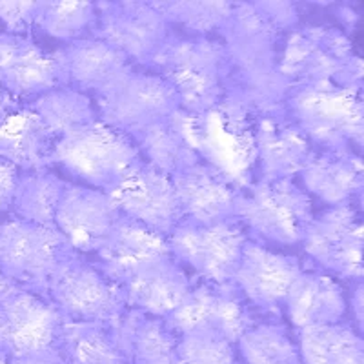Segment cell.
Returning <instances> with one entry per match:
<instances>
[{
    "instance_id": "obj_18",
    "label": "cell",
    "mask_w": 364,
    "mask_h": 364,
    "mask_svg": "<svg viewBox=\"0 0 364 364\" xmlns=\"http://www.w3.org/2000/svg\"><path fill=\"white\" fill-rule=\"evenodd\" d=\"M230 71H257L279 66V33L253 2L233 4L219 28Z\"/></svg>"
},
{
    "instance_id": "obj_20",
    "label": "cell",
    "mask_w": 364,
    "mask_h": 364,
    "mask_svg": "<svg viewBox=\"0 0 364 364\" xmlns=\"http://www.w3.org/2000/svg\"><path fill=\"white\" fill-rule=\"evenodd\" d=\"M53 57L60 73V86L86 93L91 99L133 66L113 46L95 37L68 42L53 51Z\"/></svg>"
},
{
    "instance_id": "obj_47",
    "label": "cell",
    "mask_w": 364,
    "mask_h": 364,
    "mask_svg": "<svg viewBox=\"0 0 364 364\" xmlns=\"http://www.w3.org/2000/svg\"><path fill=\"white\" fill-rule=\"evenodd\" d=\"M233 364H242V363H240V360H239V363H237V360H235V363H233Z\"/></svg>"
},
{
    "instance_id": "obj_15",
    "label": "cell",
    "mask_w": 364,
    "mask_h": 364,
    "mask_svg": "<svg viewBox=\"0 0 364 364\" xmlns=\"http://www.w3.org/2000/svg\"><path fill=\"white\" fill-rule=\"evenodd\" d=\"M64 323L48 299L18 288L0 301V352L17 357L57 348Z\"/></svg>"
},
{
    "instance_id": "obj_27",
    "label": "cell",
    "mask_w": 364,
    "mask_h": 364,
    "mask_svg": "<svg viewBox=\"0 0 364 364\" xmlns=\"http://www.w3.org/2000/svg\"><path fill=\"white\" fill-rule=\"evenodd\" d=\"M282 308L295 330H301L344 321L348 301L336 277L326 272L302 269L286 295Z\"/></svg>"
},
{
    "instance_id": "obj_29",
    "label": "cell",
    "mask_w": 364,
    "mask_h": 364,
    "mask_svg": "<svg viewBox=\"0 0 364 364\" xmlns=\"http://www.w3.org/2000/svg\"><path fill=\"white\" fill-rule=\"evenodd\" d=\"M57 350L66 364H132L128 346L115 323L66 321Z\"/></svg>"
},
{
    "instance_id": "obj_28",
    "label": "cell",
    "mask_w": 364,
    "mask_h": 364,
    "mask_svg": "<svg viewBox=\"0 0 364 364\" xmlns=\"http://www.w3.org/2000/svg\"><path fill=\"white\" fill-rule=\"evenodd\" d=\"M55 139L28 106L0 120V159L18 171L50 170Z\"/></svg>"
},
{
    "instance_id": "obj_2",
    "label": "cell",
    "mask_w": 364,
    "mask_h": 364,
    "mask_svg": "<svg viewBox=\"0 0 364 364\" xmlns=\"http://www.w3.org/2000/svg\"><path fill=\"white\" fill-rule=\"evenodd\" d=\"M279 71L291 86H337L363 91V60L339 26L291 29L279 51Z\"/></svg>"
},
{
    "instance_id": "obj_31",
    "label": "cell",
    "mask_w": 364,
    "mask_h": 364,
    "mask_svg": "<svg viewBox=\"0 0 364 364\" xmlns=\"http://www.w3.org/2000/svg\"><path fill=\"white\" fill-rule=\"evenodd\" d=\"M28 108L41 119L55 141L99 119L93 99L66 86L53 87L35 97Z\"/></svg>"
},
{
    "instance_id": "obj_45",
    "label": "cell",
    "mask_w": 364,
    "mask_h": 364,
    "mask_svg": "<svg viewBox=\"0 0 364 364\" xmlns=\"http://www.w3.org/2000/svg\"><path fill=\"white\" fill-rule=\"evenodd\" d=\"M15 290H18V286L15 284V282H13V281H9V279L6 277L4 273L0 272V301L8 297V295L13 294V291H15Z\"/></svg>"
},
{
    "instance_id": "obj_40",
    "label": "cell",
    "mask_w": 364,
    "mask_h": 364,
    "mask_svg": "<svg viewBox=\"0 0 364 364\" xmlns=\"http://www.w3.org/2000/svg\"><path fill=\"white\" fill-rule=\"evenodd\" d=\"M21 173L22 171H18L15 166L0 159V211L11 210Z\"/></svg>"
},
{
    "instance_id": "obj_6",
    "label": "cell",
    "mask_w": 364,
    "mask_h": 364,
    "mask_svg": "<svg viewBox=\"0 0 364 364\" xmlns=\"http://www.w3.org/2000/svg\"><path fill=\"white\" fill-rule=\"evenodd\" d=\"M253 122L255 119L223 100L215 108L193 115V139L200 161L239 190L257 181Z\"/></svg>"
},
{
    "instance_id": "obj_19",
    "label": "cell",
    "mask_w": 364,
    "mask_h": 364,
    "mask_svg": "<svg viewBox=\"0 0 364 364\" xmlns=\"http://www.w3.org/2000/svg\"><path fill=\"white\" fill-rule=\"evenodd\" d=\"M168 253L170 248L164 235L155 233L136 220L120 215L112 232L102 240V245L87 255V259L106 277L122 286L139 269Z\"/></svg>"
},
{
    "instance_id": "obj_41",
    "label": "cell",
    "mask_w": 364,
    "mask_h": 364,
    "mask_svg": "<svg viewBox=\"0 0 364 364\" xmlns=\"http://www.w3.org/2000/svg\"><path fill=\"white\" fill-rule=\"evenodd\" d=\"M9 364H66V360L57 348H46L41 352L9 357Z\"/></svg>"
},
{
    "instance_id": "obj_17",
    "label": "cell",
    "mask_w": 364,
    "mask_h": 364,
    "mask_svg": "<svg viewBox=\"0 0 364 364\" xmlns=\"http://www.w3.org/2000/svg\"><path fill=\"white\" fill-rule=\"evenodd\" d=\"M122 215L108 191L68 182L55 211L53 226L71 248L91 255Z\"/></svg>"
},
{
    "instance_id": "obj_39",
    "label": "cell",
    "mask_w": 364,
    "mask_h": 364,
    "mask_svg": "<svg viewBox=\"0 0 364 364\" xmlns=\"http://www.w3.org/2000/svg\"><path fill=\"white\" fill-rule=\"evenodd\" d=\"M255 9L261 13L262 17L277 29L279 33L295 29L301 21V13H299V6L290 0H264V2H253Z\"/></svg>"
},
{
    "instance_id": "obj_26",
    "label": "cell",
    "mask_w": 364,
    "mask_h": 364,
    "mask_svg": "<svg viewBox=\"0 0 364 364\" xmlns=\"http://www.w3.org/2000/svg\"><path fill=\"white\" fill-rule=\"evenodd\" d=\"M299 177L304 191L328 208L360 203L363 197V159L352 151L315 149Z\"/></svg>"
},
{
    "instance_id": "obj_43",
    "label": "cell",
    "mask_w": 364,
    "mask_h": 364,
    "mask_svg": "<svg viewBox=\"0 0 364 364\" xmlns=\"http://www.w3.org/2000/svg\"><path fill=\"white\" fill-rule=\"evenodd\" d=\"M336 17L339 18L341 29L350 37V33L355 29L357 22H359V13L353 8H350V6L339 4L336 6Z\"/></svg>"
},
{
    "instance_id": "obj_37",
    "label": "cell",
    "mask_w": 364,
    "mask_h": 364,
    "mask_svg": "<svg viewBox=\"0 0 364 364\" xmlns=\"http://www.w3.org/2000/svg\"><path fill=\"white\" fill-rule=\"evenodd\" d=\"M235 344L219 331L210 328H193L182 331L177 339L175 364H233Z\"/></svg>"
},
{
    "instance_id": "obj_14",
    "label": "cell",
    "mask_w": 364,
    "mask_h": 364,
    "mask_svg": "<svg viewBox=\"0 0 364 364\" xmlns=\"http://www.w3.org/2000/svg\"><path fill=\"white\" fill-rule=\"evenodd\" d=\"M108 193L122 215L164 237L170 235L182 220L171 177L142 159L122 175Z\"/></svg>"
},
{
    "instance_id": "obj_46",
    "label": "cell",
    "mask_w": 364,
    "mask_h": 364,
    "mask_svg": "<svg viewBox=\"0 0 364 364\" xmlns=\"http://www.w3.org/2000/svg\"><path fill=\"white\" fill-rule=\"evenodd\" d=\"M0 364H9V357H8V353L0 352Z\"/></svg>"
},
{
    "instance_id": "obj_8",
    "label": "cell",
    "mask_w": 364,
    "mask_h": 364,
    "mask_svg": "<svg viewBox=\"0 0 364 364\" xmlns=\"http://www.w3.org/2000/svg\"><path fill=\"white\" fill-rule=\"evenodd\" d=\"M46 299L75 323H109L126 310L122 286L77 252L64 257L55 269Z\"/></svg>"
},
{
    "instance_id": "obj_16",
    "label": "cell",
    "mask_w": 364,
    "mask_h": 364,
    "mask_svg": "<svg viewBox=\"0 0 364 364\" xmlns=\"http://www.w3.org/2000/svg\"><path fill=\"white\" fill-rule=\"evenodd\" d=\"M302 264L297 257L273 252L257 240L248 239L242 246L232 282L255 310L269 314L282 308Z\"/></svg>"
},
{
    "instance_id": "obj_4",
    "label": "cell",
    "mask_w": 364,
    "mask_h": 364,
    "mask_svg": "<svg viewBox=\"0 0 364 364\" xmlns=\"http://www.w3.org/2000/svg\"><path fill=\"white\" fill-rule=\"evenodd\" d=\"M139 159L132 136L97 119L55 141L51 166H60L84 186L108 191Z\"/></svg>"
},
{
    "instance_id": "obj_22",
    "label": "cell",
    "mask_w": 364,
    "mask_h": 364,
    "mask_svg": "<svg viewBox=\"0 0 364 364\" xmlns=\"http://www.w3.org/2000/svg\"><path fill=\"white\" fill-rule=\"evenodd\" d=\"M182 220L197 224H213L237 220L239 188L213 170L206 162H197L171 177Z\"/></svg>"
},
{
    "instance_id": "obj_3",
    "label": "cell",
    "mask_w": 364,
    "mask_h": 364,
    "mask_svg": "<svg viewBox=\"0 0 364 364\" xmlns=\"http://www.w3.org/2000/svg\"><path fill=\"white\" fill-rule=\"evenodd\" d=\"M360 93L337 86H291L284 112L315 149L357 154L364 128Z\"/></svg>"
},
{
    "instance_id": "obj_35",
    "label": "cell",
    "mask_w": 364,
    "mask_h": 364,
    "mask_svg": "<svg viewBox=\"0 0 364 364\" xmlns=\"http://www.w3.org/2000/svg\"><path fill=\"white\" fill-rule=\"evenodd\" d=\"M164 21L171 28H178V33L193 37H211L217 33L228 15L232 13L233 2L219 0H164L154 2Z\"/></svg>"
},
{
    "instance_id": "obj_33",
    "label": "cell",
    "mask_w": 364,
    "mask_h": 364,
    "mask_svg": "<svg viewBox=\"0 0 364 364\" xmlns=\"http://www.w3.org/2000/svg\"><path fill=\"white\" fill-rule=\"evenodd\" d=\"M235 348L242 364H302L297 337L277 321L255 323Z\"/></svg>"
},
{
    "instance_id": "obj_25",
    "label": "cell",
    "mask_w": 364,
    "mask_h": 364,
    "mask_svg": "<svg viewBox=\"0 0 364 364\" xmlns=\"http://www.w3.org/2000/svg\"><path fill=\"white\" fill-rule=\"evenodd\" d=\"M193 281L171 253L149 262L122 284L126 308L168 317L186 301Z\"/></svg>"
},
{
    "instance_id": "obj_42",
    "label": "cell",
    "mask_w": 364,
    "mask_h": 364,
    "mask_svg": "<svg viewBox=\"0 0 364 364\" xmlns=\"http://www.w3.org/2000/svg\"><path fill=\"white\" fill-rule=\"evenodd\" d=\"M348 308L352 310L353 324H355V330L363 336V281L357 282L355 288L352 291V297L348 301Z\"/></svg>"
},
{
    "instance_id": "obj_44",
    "label": "cell",
    "mask_w": 364,
    "mask_h": 364,
    "mask_svg": "<svg viewBox=\"0 0 364 364\" xmlns=\"http://www.w3.org/2000/svg\"><path fill=\"white\" fill-rule=\"evenodd\" d=\"M17 108H18L17 99H15V97H11L8 91L0 87V120L4 119L6 115H9L13 109H17Z\"/></svg>"
},
{
    "instance_id": "obj_9",
    "label": "cell",
    "mask_w": 364,
    "mask_h": 364,
    "mask_svg": "<svg viewBox=\"0 0 364 364\" xmlns=\"http://www.w3.org/2000/svg\"><path fill=\"white\" fill-rule=\"evenodd\" d=\"M93 102L102 122L128 136L181 108L177 93L162 77L133 66L113 80Z\"/></svg>"
},
{
    "instance_id": "obj_21",
    "label": "cell",
    "mask_w": 364,
    "mask_h": 364,
    "mask_svg": "<svg viewBox=\"0 0 364 364\" xmlns=\"http://www.w3.org/2000/svg\"><path fill=\"white\" fill-rule=\"evenodd\" d=\"M60 86L53 53L42 50L29 35L0 31V87L11 97L35 99Z\"/></svg>"
},
{
    "instance_id": "obj_34",
    "label": "cell",
    "mask_w": 364,
    "mask_h": 364,
    "mask_svg": "<svg viewBox=\"0 0 364 364\" xmlns=\"http://www.w3.org/2000/svg\"><path fill=\"white\" fill-rule=\"evenodd\" d=\"M97 4L91 2H38L35 29L63 42L93 37Z\"/></svg>"
},
{
    "instance_id": "obj_12",
    "label": "cell",
    "mask_w": 364,
    "mask_h": 364,
    "mask_svg": "<svg viewBox=\"0 0 364 364\" xmlns=\"http://www.w3.org/2000/svg\"><path fill=\"white\" fill-rule=\"evenodd\" d=\"M168 33L170 26L154 2L117 0L97 4L93 37L113 46L129 63L146 66Z\"/></svg>"
},
{
    "instance_id": "obj_11",
    "label": "cell",
    "mask_w": 364,
    "mask_h": 364,
    "mask_svg": "<svg viewBox=\"0 0 364 364\" xmlns=\"http://www.w3.org/2000/svg\"><path fill=\"white\" fill-rule=\"evenodd\" d=\"M301 245L331 277L363 281V223L352 204L330 206L314 215Z\"/></svg>"
},
{
    "instance_id": "obj_23",
    "label": "cell",
    "mask_w": 364,
    "mask_h": 364,
    "mask_svg": "<svg viewBox=\"0 0 364 364\" xmlns=\"http://www.w3.org/2000/svg\"><path fill=\"white\" fill-rule=\"evenodd\" d=\"M255 135L257 181H281L301 173L315 148L286 115L257 117Z\"/></svg>"
},
{
    "instance_id": "obj_1",
    "label": "cell",
    "mask_w": 364,
    "mask_h": 364,
    "mask_svg": "<svg viewBox=\"0 0 364 364\" xmlns=\"http://www.w3.org/2000/svg\"><path fill=\"white\" fill-rule=\"evenodd\" d=\"M148 71L159 75L175 90L181 109L200 115L223 100L228 58L215 37H193L170 29Z\"/></svg>"
},
{
    "instance_id": "obj_5",
    "label": "cell",
    "mask_w": 364,
    "mask_h": 364,
    "mask_svg": "<svg viewBox=\"0 0 364 364\" xmlns=\"http://www.w3.org/2000/svg\"><path fill=\"white\" fill-rule=\"evenodd\" d=\"M235 219L266 242L301 245L314 219V200L294 178L255 181L239 191Z\"/></svg>"
},
{
    "instance_id": "obj_32",
    "label": "cell",
    "mask_w": 364,
    "mask_h": 364,
    "mask_svg": "<svg viewBox=\"0 0 364 364\" xmlns=\"http://www.w3.org/2000/svg\"><path fill=\"white\" fill-rule=\"evenodd\" d=\"M68 181L51 170L24 171L18 178L11 210L18 220L53 226L55 211Z\"/></svg>"
},
{
    "instance_id": "obj_13",
    "label": "cell",
    "mask_w": 364,
    "mask_h": 364,
    "mask_svg": "<svg viewBox=\"0 0 364 364\" xmlns=\"http://www.w3.org/2000/svg\"><path fill=\"white\" fill-rule=\"evenodd\" d=\"M164 318L177 336L193 328H210L219 331L232 344L255 324L253 308L233 282L203 279L191 284L186 301Z\"/></svg>"
},
{
    "instance_id": "obj_36",
    "label": "cell",
    "mask_w": 364,
    "mask_h": 364,
    "mask_svg": "<svg viewBox=\"0 0 364 364\" xmlns=\"http://www.w3.org/2000/svg\"><path fill=\"white\" fill-rule=\"evenodd\" d=\"M177 339L164 317L135 310L129 333V360L132 364H175Z\"/></svg>"
},
{
    "instance_id": "obj_10",
    "label": "cell",
    "mask_w": 364,
    "mask_h": 364,
    "mask_svg": "<svg viewBox=\"0 0 364 364\" xmlns=\"http://www.w3.org/2000/svg\"><path fill=\"white\" fill-rule=\"evenodd\" d=\"M171 257L203 281L232 282L242 246L248 240L237 220L197 224L181 220L166 237Z\"/></svg>"
},
{
    "instance_id": "obj_38",
    "label": "cell",
    "mask_w": 364,
    "mask_h": 364,
    "mask_svg": "<svg viewBox=\"0 0 364 364\" xmlns=\"http://www.w3.org/2000/svg\"><path fill=\"white\" fill-rule=\"evenodd\" d=\"M38 2H0V31L28 35L35 29Z\"/></svg>"
},
{
    "instance_id": "obj_30",
    "label": "cell",
    "mask_w": 364,
    "mask_h": 364,
    "mask_svg": "<svg viewBox=\"0 0 364 364\" xmlns=\"http://www.w3.org/2000/svg\"><path fill=\"white\" fill-rule=\"evenodd\" d=\"M302 364H364L359 331L344 321L297 330Z\"/></svg>"
},
{
    "instance_id": "obj_24",
    "label": "cell",
    "mask_w": 364,
    "mask_h": 364,
    "mask_svg": "<svg viewBox=\"0 0 364 364\" xmlns=\"http://www.w3.org/2000/svg\"><path fill=\"white\" fill-rule=\"evenodd\" d=\"M132 141L142 161L168 177L200 162L193 139V115L181 108L133 133Z\"/></svg>"
},
{
    "instance_id": "obj_7",
    "label": "cell",
    "mask_w": 364,
    "mask_h": 364,
    "mask_svg": "<svg viewBox=\"0 0 364 364\" xmlns=\"http://www.w3.org/2000/svg\"><path fill=\"white\" fill-rule=\"evenodd\" d=\"M71 252L55 226L18 219L0 223V272L22 290L46 297L55 269Z\"/></svg>"
}]
</instances>
